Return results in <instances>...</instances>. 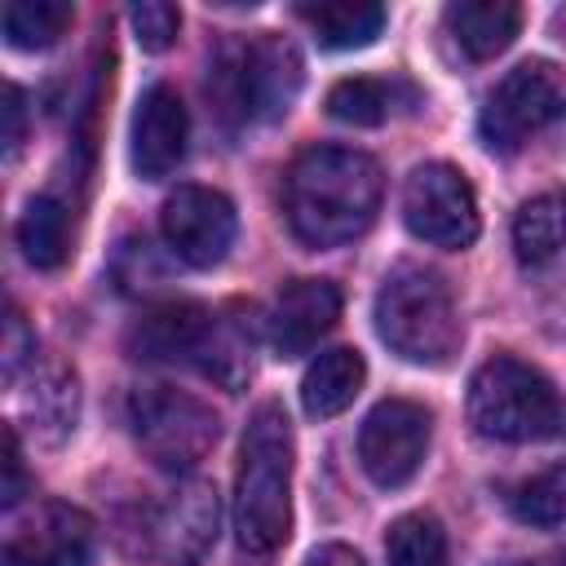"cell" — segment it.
<instances>
[{
    "label": "cell",
    "mask_w": 566,
    "mask_h": 566,
    "mask_svg": "<svg viewBox=\"0 0 566 566\" xmlns=\"http://www.w3.org/2000/svg\"><path fill=\"white\" fill-rule=\"evenodd\" d=\"M380 164L354 146H305L283 177V212L305 248H340L380 212Z\"/></svg>",
    "instance_id": "6da1fadb"
},
{
    "label": "cell",
    "mask_w": 566,
    "mask_h": 566,
    "mask_svg": "<svg viewBox=\"0 0 566 566\" xmlns=\"http://www.w3.org/2000/svg\"><path fill=\"white\" fill-rule=\"evenodd\" d=\"M292 531V424L279 402L248 416L234 473V535L248 557H270Z\"/></svg>",
    "instance_id": "7a4b0ae2"
},
{
    "label": "cell",
    "mask_w": 566,
    "mask_h": 566,
    "mask_svg": "<svg viewBox=\"0 0 566 566\" xmlns=\"http://www.w3.org/2000/svg\"><path fill=\"white\" fill-rule=\"evenodd\" d=\"M301 80H305V66L296 44L274 31L221 44L208 66V93L217 111L234 124L287 115V106L301 93Z\"/></svg>",
    "instance_id": "3957f363"
},
{
    "label": "cell",
    "mask_w": 566,
    "mask_h": 566,
    "mask_svg": "<svg viewBox=\"0 0 566 566\" xmlns=\"http://www.w3.org/2000/svg\"><path fill=\"white\" fill-rule=\"evenodd\" d=\"M371 314L380 340L416 367H442L460 349L451 287L424 265H398L394 274H385Z\"/></svg>",
    "instance_id": "277c9868"
},
{
    "label": "cell",
    "mask_w": 566,
    "mask_h": 566,
    "mask_svg": "<svg viewBox=\"0 0 566 566\" xmlns=\"http://www.w3.org/2000/svg\"><path fill=\"white\" fill-rule=\"evenodd\" d=\"M469 424L495 442H539L562 429V398L539 367L495 354L469 380Z\"/></svg>",
    "instance_id": "5b68a950"
},
{
    "label": "cell",
    "mask_w": 566,
    "mask_h": 566,
    "mask_svg": "<svg viewBox=\"0 0 566 566\" xmlns=\"http://www.w3.org/2000/svg\"><path fill=\"white\" fill-rule=\"evenodd\" d=\"M128 424H133V438L146 451V460H155L168 473L195 469L221 433L217 411L208 402H199L195 394L168 389V385L137 389L128 398Z\"/></svg>",
    "instance_id": "8992f818"
},
{
    "label": "cell",
    "mask_w": 566,
    "mask_h": 566,
    "mask_svg": "<svg viewBox=\"0 0 566 566\" xmlns=\"http://www.w3.org/2000/svg\"><path fill=\"white\" fill-rule=\"evenodd\" d=\"M566 115V71L531 57L517 62L491 93L478 115V133L491 150H517L539 128L557 124Z\"/></svg>",
    "instance_id": "52a82bcc"
},
{
    "label": "cell",
    "mask_w": 566,
    "mask_h": 566,
    "mask_svg": "<svg viewBox=\"0 0 566 566\" xmlns=\"http://www.w3.org/2000/svg\"><path fill=\"white\" fill-rule=\"evenodd\" d=\"M402 221L433 248H469L478 239V195L451 164H420L402 186Z\"/></svg>",
    "instance_id": "ba28073f"
},
{
    "label": "cell",
    "mask_w": 566,
    "mask_h": 566,
    "mask_svg": "<svg viewBox=\"0 0 566 566\" xmlns=\"http://www.w3.org/2000/svg\"><path fill=\"white\" fill-rule=\"evenodd\" d=\"M429 451V411L411 398H385L367 411L358 429V460L367 478L385 491L407 486Z\"/></svg>",
    "instance_id": "9c48e42d"
},
{
    "label": "cell",
    "mask_w": 566,
    "mask_h": 566,
    "mask_svg": "<svg viewBox=\"0 0 566 566\" xmlns=\"http://www.w3.org/2000/svg\"><path fill=\"white\" fill-rule=\"evenodd\" d=\"M159 230H164V243L172 248V256H181L195 270H208V265L226 261V252L234 243V230H239V217H234V203L221 190L177 186L164 199Z\"/></svg>",
    "instance_id": "30bf717a"
},
{
    "label": "cell",
    "mask_w": 566,
    "mask_h": 566,
    "mask_svg": "<svg viewBox=\"0 0 566 566\" xmlns=\"http://www.w3.org/2000/svg\"><path fill=\"white\" fill-rule=\"evenodd\" d=\"M93 548H97L93 517L75 504L53 500L9 535L4 566H88Z\"/></svg>",
    "instance_id": "8fae6325"
},
{
    "label": "cell",
    "mask_w": 566,
    "mask_h": 566,
    "mask_svg": "<svg viewBox=\"0 0 566 566\" xmlns=\"http://www.w3.org/2000/svg\"><path fill=\"white\" fill-rule=\"evenodd\" d=\"M212 332H217V310H208L199 301H164L133 323L128 349H133V358H150V363H195L199 367L212 345Z\"/></svg>",
    "instance_id": "7c38bea8"
},
{
    "label": "cell",
    "mask_w": 566,
    "mask_h": 566,
    "mask_svg": "<svg viewBox=\"0 0 566 566\" xmlns=\"http://www.w3.org/2000/svg\"><path fill=\"white\" fill-rule=\"evenodd\" d=\"M186 137H190V119H186V106H181L177 88L150 84L137 97V111H133V146H128V155H133L137 177H146V181L168 177L186 159Z\"/></svg>",
    "instance_id": "4fadbf2b"
},
{
    "label": "cell",
    "mask_w": 566,
    "mask_h": 566,
    "mask_svg": "<svg viewBox=\"0 0 566 566\" xmlns=\"http://www.w3.org/2000/svg\"><path fill=\"white\" fill-rule=\"evenodd\" d=\"M150 553H159L168 566H199L217 535V491L208 482H190L172 491L155 517H150Z\"/></svg>",
    "instance_id": "5bb4252c"
},
{
    "label": "cell",
    "mask_w": 566,
    "mask_h": 566,
    "mask_svg": "<svg viewBox=\"0 0 566 566\" xmlns=\"http://www.w3.org/2000/svg\"><path fill=\"white\" fill-rule=\"evenodd\" d=\"M340 318V287L332 279H292L270 314V340L279 358L310 354Z\"/></svg>",
    "instance_id": "9a60e30c"
},
{
    "label": "cell",
    "mask_w": 566,
    "mask_h": 566,
    "mask_svg": "<svg viewBox=\"0 0 566 566\" xmlns=\"http://www.w3.org/2000/svg\"><path fill=\"white\" fill-rule=\"evenodd\" d=\"M447 31L455 35V44L473 62H486V57L504 53L517 40L522 4H513V0H460V4H447Z\"/></svg>",
    "instance_id": "2e32d148"
},
{
    "label": "cell",
    "mask_w": 566,
    "mask_h": 566,
    "mask_svg": "<svg viewBox=\"0 0 566 566\" xmlns=\"http://www.w3.org/2000/svg\"><path fill=\"white\" fill-rule=\"evenodd\" d=\"M363 376H367V363H363L358 349H327V354H318V358L305 367L301 407H305L314 420L340 416V411L358 398Z\"/></svg>",
    "instance_id": "e0dca14e"
},
{
    "label": "cell",
    "mask_w": 566,
    "mask_h": 566,
    "mask_svg": "<svg viewBox=\"0 0 566 566\" xmlns=\"http://www.w3.org/2000/svg\"><path fill=\"white\" fill-rule=\"evenodd\" d=\"M296 13L310 22L323 49H363L385 27V9L371 0H318V4H296Z\"/></svg>",
    "instance_id": "ac0fdd59"
},
{
    "label": "cell",
    "mask_w": 566,
    "mask_h": 566,
    "mask_svg": "<svg viewBox=\"0 0 566 566\" xmlns=\"http://www.w3.org/2000/svg\"><path fill=\"white\" fill-rule=\"evenodd\" d=\"M513 248L522 265H544L566 248V195L548 190L517 208L513 217Z\"/></svg>",
    "instance_id": "d6986e66"
},
{
    "label": "cell",
    "mask_w": 566,
    "mask_h": 566,
    "mask_svg": "<svg viewBox=\"0 0 566 566\" xmlns=\"http://www.w3.org/2000/svg\"><path fill=\"white\" fill-rule=\"evenodd\" d=\"M18 248L35 270H57L71 256V221L66 208L49 195H35L18 217Z\"/></svg>",
    "instance_id": "ffe728a7"
},
{
    "label": "cell",
    "mask_w": 566,
    "mask_h": 566,
    "mask_svg": "<svg viewBox=\"0 0 566 566\" xmlns=\"http://www.w3.org/2000/svg\"><path fill=\"white\" fill-rule=\"evenodd\" d=\"M75 9L66 0H9L4 4V40L22 53H35V49H49L57 44V35L71 27Z\"/></svg>",
    "instance_id": "44dd1931"
},
{
    "label": "cell",
    "mask_w": 566,
    "mask_h": 566,
    "mask_svg": "<svg viewBox=\"0 0 566 566\" xmlns=\"http://www.w3.org/2000/svg\"><path fill=\"white\" fill-rule=\"evenodd\" d=\"M394 102H398V84L376 80V75H349L327 88V115L340 124H358V128L385 124L394 115Z\"/></svg>",
    "instance_id": "7402d4cb"
},
{
    "label": "cell",
    "mask_w": 566,
    "mask_h": 566,
    "mask_svg": "<svg viewBox=\"0 0 566 566\" xmlns=\"http://www.w3.org/2000/svg\"><path fill=\"white\" fill-rule=\"evenodd\" d=\"M199 371L226 389H239L252 376V323L243 314H234V310L217 314V332H212V345H208Z\"/></svg>",
    "instance_id": "603a6c76"
},
{
    "label": "cell",
    "mask_w": 566,
    "mask_h": 566,
    "mask_svg": "<svg viewBox=\"0 0 566 566\" xmlns=\"http://www.w3.org/2000/svg\"><path fill=\"white\" fill-rule=\"evenodd\" d=\"M389 566H447V531L429 513H402L385 535Z\"/></svg>",
    "instance_id": "cb8c5ba5"
},
{
    "label": "cell",
    "mask_w": 566,
    "mask_h": 566,
    "mask_svg": "<svg viewBox=\"0 0 566 566\" xmlns=\"http://www.w3.org/2000/svg\"><path fill=\"white\" fill-rule=\"evenodd\" d=\"M509 509L526 526H562L566 522V460L517 482L509 491Z\"/></svg>",
    "instance_id": "d4e9b609"
},
{
    "label": "cell",
    "mask_w": 566,
    "mask_h": 566,
    "mask_svg": "<svg viewBox=\"0 0 566 566\" xmlns=\"http://www.w3.org/2000/svg\"><path fill=\"white\" fill-rule=\"evenodd\" d=\"M75 407H80V394H75V376L66 367H44L35 376V394L27 398V411L35 416V429L57 442L62 433L75 429Z\"/></svg>",
    "instance_id": "484cf974"
},
{
    "label": "cell",
    "mask_w": 566,
    "mask_h": 566,
    "mask_svg": "<svg viewBox=\"0 0 566 566\" xmlns=\"http://www.w3.org/2000/svg\"><path fill=\"white\" fill-rule=\"evenodd\" d=\"M128 22H133V35H137V44H142L146 53L172 49V40H177V31H181V13H177V4H168V0H137V4L128 9Z\"/></svg>",
    "instance_id": "4316f807"
},
{
    "label": "cell",
    "mask_w": 566,
    "mask_h": 566,
    "mask_svg": "<svg viewBox=\"0 0 566 566\" xmlns=\"http://www.w3.org/2000/svg\"><path fill=\"white\" fill-rule=\"evenodd\" d=\"M0 111H4V159H13L27 142V93L18 84H9Z\"/></svg>",
    "instance_id": "83f0119b"
},
{
    "label": "cell",
    "mask_w": 566,
    "mask_h": 566,
    "mask_svg": "<svg viewBox=\"0 0 566 566\" xmlns=\"http://www.w3.org/2000/svg\"><path fill=\"white\" fill-rule=\"evenodd\" d=\"M22 495H27V469H22L18 429L9 424V429H4V486H0V500H4V509H13Z\"/></svg>",
    "instance_id": "f1b7e54d"
},
{
    "label": "cell",
    "mask_w": 566,
    "mask_h": 566,
    "mask_svg": "<svg viewBox=\"0 0 566 566\" xmlns=\"http://www.w3.org/2000/svg\"><path fill=\"white\" fill-rule=\"evenodd\" d=\"M27 354H35V340L27 336L22 314H18V310H9V318H4V380H13V376H18V367H22V358H27Z\"/></svg>",
    "instance_id": "f546056e"
},
{
    "label": "cell",
    "mask_w": 566,
    "mask_h": 566,
    "mask_svg": "<svg viewBox=\"0 0 566 566\" xmlns=\"http://www.w3.org/2000/svg\"><path fill=\"white\" fill-rule=\"evenodd\" d=\"M305 566H367V562H363L354 548H345V544H323V548L310 553Z\"/></svg>",
    "instance_id": "4dcf8cb0"
},
{
    "label": "cell",
    "mask_w": 566,
    "mask_h": 566,
    "mask_svg": "<svg viewBox=\"0 0 566 566\" xmlns=\"http://www.w3.org/2000/svg\"><path fill=\"white\" fill-rule=\"evenodd\" d=\"M557 566H566V544H562V548H557Z\"/></svg>",
    "instance_id": "1f68e13d"
}]
</instances>
